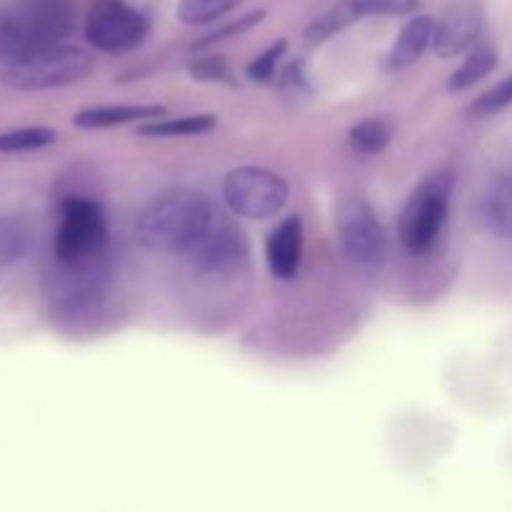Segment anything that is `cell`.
<instances>
[{
	"label": "cell",
	"instance_id": "7402d4cb",
	"mask_svg": "<svg viewBox=\"0 0 512 512\" xmlns=\"http://www.w3.org/2000/svg\"><path fill=\"white\" fill-rule=\"evenodd\" d=\"M512 105V73L500 83H495L493 88H488L485 93H480L478 98L470 103L468 113L470 118H490V115L503 113L505 108Z\"/></svg>",
	"mask_w": 512,
	"mask_h": 512
},
{
	"label": "cell",
	"instance_id": "5b68a950",
	"mask_svg": "<svg viewBox=\"0 0 512 512\" xmlns=\"http://www.w3.org/2000/svg\"><path fill=\"white\" fill-rule=\"evenodd\" d=\"M108 250V218L98 200L70 195L60 203V223L53 238L58 268H85L103 263Z\"/></svg>",
	"mask_w": 512,
	"mask_h": 512
},
{
	"label": "cell",
	"instance_id": "3957f363",
	"mask_svg": "<svg viewBox=\"0 0 512 512\" xmlns=\"http://www.w3.org/2000/svg\"><path fill=\"white\" fill-rule=\"evenodd\" d=\"M453 190L455 175L450 170H435L415 185L398 218V238L408 253L425 255L435 248L448 223Z\"/></svg>",
	"mask_w": 512,
	"mask_h": 512
},
{
	"label": "cell",
	"instance_id": "277c9868",
	"mask_svg": "<svg viewBox=\"0 0 512 512\" xmlns=\"http://www.w3.org/2000/svg\"><path fill=\"white\" fill-rule=\"evenodd\" d=\"M93 73V55L78 45L53 43L0 68V85L15 93L68 88Z\"/></svg>",
	"mask_w": 512,
	"mask_h": 512
},
{
	"label": "cell",
	"instance_id": "7a4b0ae2",
	"mask_svg": "<svg viewBox=\"0 0 512 512\" xmlns=\"http://www.w3.org/2000/svg\"><path fill=\"white\" fill-rule=\"evenodd\" d=\"M73 30L68 0H10L0 3V68L60 43Z\"/></svg>",
	"mask_w": 512,
	"mask_h": 512
},
{
	"label": "cell",
	"instance_id": "6da1fadb",
	"mask_svg": "<svg viewBox=\"0 0 512 512\" xmlns=\"http://www.w3.org/2000/svg\"><path fill=\"white\" fill-rule=\"evenodd\" d=\"M213 220V203L203 190L170 188L140 210L135 238L153 253H185Z\"/></svg>",
	"mask_w": 512,
	"mask_h": 512
},
{
	"label": "cell",
	"instance_id": "9c48e42d",
	"mask_svg": "<svg viewBox=\"0 0 512 512\" xmlns=\"http://www.w3.org/2000/svg\"><path fill=\"white\" fill-rule=\"evenodd\" d=\"M248 240L243 230L230 223H210V228L185 250V260L193 273L203 278L230 275L248 263Z\"/></svg>",
	"mask_w": 512,
	"mask_h": 512
},
{
	"label": "cell",
	"instance_id": "30bf717a",
	"mask_svg": "<svg viewBox=\"0 0 512 512\" xmlns=\"http://www.w3.org/2000/svg\"><path fill=\"white\" fill-rule=\"evenodd\" d=\"M488 13L480 0H453L435 23L433 48L440 58H458L483 40Z\"/></svg>",
	"mask_w": 512,
	"mask_h": 512
},
{
	"label": "cell",
	"instance_id": "d6986e66",
	"mask_svg": "<svg viewBox=\"0 0 512 512\" xmlns=\"http://www.w3.org/2000/svg\"><path fill=\"white\" fill-rule=\"evenodd\" d=\"M393 140V125H390L388 118H365L360 123H355L353 128L348 130V143L350 148L355 150L363 158H373V155H380Z\"/></svg>",
	"mask_w": 512,
	"mask_h": 512
},
{
	"label": "cell",
	"instance_id": "e0dca14e",
	"mask_svg": "<svg viewBox=\"0 0 512 512\" xmlns=\"http://www.w3.org/2000/svg\"><path fill=\"white\" fill-rule=\"evenodd\" d=\"M355 20L360 18L358 13H355L353 3H350V0H338V3L330 5L328 10H323V13H320L318 18L305 28L303 33L305 45H308V48H318V45L328 43L330 38H335L340 30L348 28L350 23H355Z\"/></svg>",
	"mask_w": 512,
	"mask_h": 512
},
{
	"label": "cell",
	"instance_id": "ac0fdd59",
	"mask_svg": "<svg viewBox=\"0 0 512 512\" xmlns=\"http://www.w3.org/2000/svg\"><path fill=\"white\" fill-rule=\"evenodd\" d=\"M33 228L28 220L15 215H0V270L13 268L30 253Z\"/></svg>",
	"mask_w": 512,
	"mask_h": 512
},
{
	"label": "cell",
	"instance_id": "cb8c5ba5",
	"mask_svg": "<svg viewBox=\"0 0 512 512\" xmlns=\"http://www.w3.org/2000/svg\"><path fill=\"white\" fill-rule=\"evenodd\" d=\"M358 18H400V15L418 13L423 0H350Z\"/></svg>",
	"mask_w": 512,
	"mask_h": 512
},
{
	"label": "cell",
	"instance_id": "5bb4252c",
	"mask_svg": "<svg viewBox=\"0 0 512 512\" xmlns=\"http://www.w3.org/2000/svg\"><path fill=\"white\" fill-rule=\"evenodd\" d=\"M165 113L163 105H93L73 115V123L83 130L118 128V125L153 120Z\"/></svg>",
	"mask_w": 512,
	"mask_h": 512
},
{
	"label": "cell",
	"instance_id": "2e32d148",
	"mask_svg": "<svg viewBox=\"0 0 512 512\" xmlns=\"http://www.w3.org/2000/svg\"><path fill=\"white\" fill-rule=\"evenodd\" d=\"M218 118L210 113H198V115H183V118H168L158 120L153 118L150 123L138 125L135 133L140 138H195V135H205L210 130H215Z\"/></svg>",
	"mask_w": 512,
	"mask_h": 512
},
{
	"label": "cell",
	"instance_id": "7c38bea8",
	"mask_svg": "<svg viewBox=\"0 0 512 512\" xmlns=\"http://www.w3.org/2000/svg\"><path fill=\"white\" fill-rule=\"evenodd\" d=\"M480 215L495 238L512 245V168L490 180L480 200Z\"/></svg>",
	"mask_w": 512,
	"mask_h": 512
},
{
	"label": "cell",
	"instance_id": "ffe728a7",
	"mask_svg": "<svg viewBox=\"0 0 512 512\" xmlns=\"http://www.w3.org/2000/svg\"><path fill=\"white\" fill-rule=\"evenodd\" d=\"M58 140V133L48 125H25V128H13L0 133V153H33V150L50 148Z\"/></svg>",
	"mask_w": 512,
	"mask_h": 512
},
{
	"label": "cell",
	"instance_id": "44dd1931",
	"mask_svg": "<svg viewBox=\"0 0 512 512\" xmlns=\"http://www.w3.org/2000/svg\"><path fill=\"white\" fill-rule=\"evenodd\" d=\"M240 5L243 0H178L175 18L190 28H200V25H210L223 15L233 13Z\"/></svg>",
	"mask_w": 512,
	"mask_h": 512
},
{
	"label": "cell",
	"instance_id": "484cf974",
	"mask_svg": "<svg viewBox=\"0 0 512 512\" xmlns=\"http://www.w3.org/2000/svg\"><path fill=\"white\" fill-rule=\"evenodd\" d=\"M188 70L195 80H203V83H228L230 80V68L220 55H200L188 65Z\"/></svg>",
	"mask_w": 512,
	"mask_h": 512
},
{
	"label": "cell",
	"instance_id": "ba28073f",
	"mask_svg": "<svg viewBox=\"0 0 512 512\" xmlns=\"http://www.w3.org/2000/svg\"><path fill=\"white\" fill-rule=\"evenodd\" d=\"M335 233L343 258L353 268L370 270L380 265L385 255V230L368 200L360 195L340 200L335 208Z\"/></svg>",
	"mask_w": 512,
	"mask_h": 512
},
{
	"label": "cell",
	"instance_id": "d4e9b609",
	"mask_svg": "<svg viewBox=\"0 0 512 512\" xmlns=\"http://www.w3.org/2000/svg\"><path fill=\"white\" fill-rule=\"evenodd\" d=\"M285 53H288V40H275L268 50H263L248 65V78L255 80V83H268V80H273L275 73H278V63L283 60Z\"/></svg>",
	"mask_w": 512,
	"mask_h": 512
},
{
	"label": "cell",
	"instance_id": "8fae6325",
	"mask_svg": "<svg viewBox=\"0 0 512 512\" xmlns=\"http://www.w3.org/2000/svg\"><path fill=\"white\" fill-rule=\"evenodd\" d=\"M305 233L300 215H288L280 220L265 238V263L273 278L293 280L303 263Z\"/></svg>",
	"mask_w": 512,
	"mask_h": 512
},
{
	"label": "cell",
	"instance_id": "52a82bcc",
	"mask_svg": "<svg viewBox=\"0 0 512 512\" xmlns=\"http://www.w3.org/2000/svg\"><path fill=\"white\" fill-rule=\"evenodd\" d=\"M150 18L125 0H93L83 20V35L90 48L108 55L130 53L150 35Z\"/></svg>",
	"mask_w": 512,
	"mask_h": 512
},
{
	"label": "cell",
	"instance_id": "8992f818",
	"mask_svg": "<svg viewBox=\"0 0 512 512\" xmlns=\"http://www.w3.org/2000/svg\"><path fill=\"white\" fill-rule=\"evenodd\" d=\"M223 200L238 218H275L290 200V185L263 165H238L223 178Z\"/></svg>",
	"mask_w": 512,
	"mask_h": 512
},
{
	"label": "cell",
	"instance_id": "603a6c76",
	"mask_svg": "<svg viewBox=\"0 0 512 512\" xmlns=\"http://www.w3.org/2000/svg\"><path fill=\"white\" fill-rule=\"evenodd\" d=\"M265 15H268V10H265V8L243 13L238 20H230V23L223 25V28L213 30V33H208V35H203L200 40H195L193 50H205V48H210V45H215V43H223V40L238 38V35L250 33V30L258 28V25L263 23Z\"/></svg>",
	"mask_w": 512,
	"mask_h": 512
},
{
	"label": "cell",
	"instance_id": "4fadbf2b",
	"mask_svg": "<svg viewBox=\"0 0 512 512\" xmlns=\"http://www.w3.org/2000/svg\"><path fill=\"white\" fill-rule=\"evenodd\" d=\"M435 40V20L430 15H415L408 23L403 25V30L395 38L393 48L388 53V70L400 73V70L410 68V65L418 63L425 55V50L433 45Z\"/></svg>",
	"mask_w": 512,
	"mask_h": 512
},
{
	"label": "cell",
	"instance_id": "9a60e30c",
	"mask_svg": "<svg viewBox=\"0 0 512 512\" xmlns=\"http://www.w3.org/2000/svg\"><path fill=\"white\" fill-rule=\"evenodd\" d=\"M500 63V53L493 43H483L480 40L475 48L468 50V58L453 70L448 80V90L450 93H463V90L475 88L480 80L488 78Z\"/></svg>",
	"mask_w": 512,
	"mask_h": 512
}]
</instances>
